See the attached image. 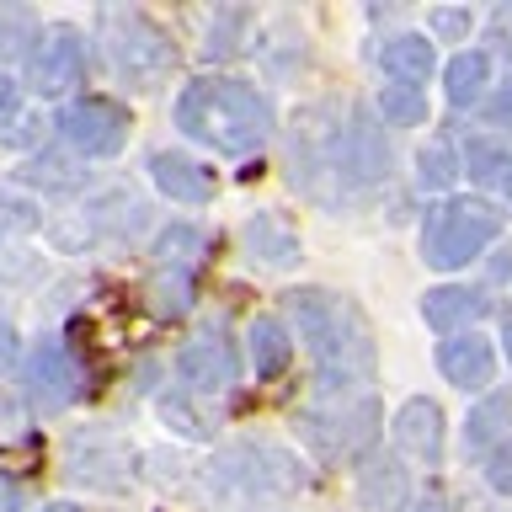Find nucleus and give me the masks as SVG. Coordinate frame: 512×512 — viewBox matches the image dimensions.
<instances>
[{
	"label": "nucleus",
	"instance_id": "72a5a7b5",
	"mask_svg": "<svg viewBox=\"0 0 512 512\" xmlns=\"http://www.w3.org/2000/svg\"><path fill=\"white\" fill-rule=\"evenodd\" d=\"M48 512H75V507H48Z\"/></svg>",
	"mask_w": 512,
	"mask_h": 512
},
{
	"label": "nucleus",
	"instance_id": "f704fd0d",
	"mask_svg": "<svg viewBox=\"0 0 512 512\" xmlns=\"http://www.w3.org/2000/svg\"><path fill=\"white\" fill-rule=\"evenodd\" d=\"M422 512H438V507H422Z\"/></svg>",
	"mask_w": 512,
	"mask_h": 512
},
{
	"label": "nucleus",
	"instance_id": "f03ea898",
	"mask_svg": "<svg viewBox=\"0 0 512 512\" xmlns=\"http://www.w3.org/2000/svg\"><path fill=\"white\" fill-rule=\"evenodd\" d=\"M288 304H294L299 336L310 342L326 390H347V379H368L374 347H368V331H363V320L352 304L320 294V288H304V294H294Z\"/></svg>",
	"mask_w": 512,
	"mask_h": 512
},
{
	"label": "nucleus",
	"instance_id": "6e6552de",
	"mask_svg": "<svg viewBox=\"0 0 512 512\" xmlns=\"http://www.w3.org/2000/svg\"><path fill=\"white\" fill-rule=\"evenodd\" d=\"M27 395L38 400V411H64L80 395V368L59 342H38L27 358Z\"/></svg>",
	"mask_w": 512,
	"mask_h": 512
},
{
	"label": "nucleus",
	"instance_id": "0eeeda50",
	"mask_svg": "<svg viewBox=\"0 0 512 512\" xmlns=\"http://www.w3.org/2000/svg\"><path fill=\"white\" fill-rule=\"evenodd\" d=\"M32 91L38 96H59L80 86V75H86V38H80L75 27H48L38 48H32Z\"/></svg>",
	"mask_w": 512,
	"mask_h": 512
},
{
	"label": "nucleus",
	"instance_id": "4468645a",
	"mask_svg": "<svg viewBox=\"0 0 512 512\" xmlns=\"http://www.w3.org/2000/svg\"><path fill=\"white\" fill-rule=\"evenodd\" d=\"M358 496L374 512H400V507H406V496H411V480H406V470H400L395 459L368 454L363 459V475H358Z\"/></svg>",
	"mask_w": 512,
	"mask_h": 512
},
{
	"label": "nucleus",
	"instance_id": "dca6fc26",
	"mask_svg": "<svg viewBox=\"0 0 512 512\" xmlns=\"http://www.w3.org/2000/svg\"><path fill=\"white\" fill-rule=\"evenodd\" d=\"M464 171H470L480 187L512 198V144H502V139H470V150H464Z\"/></svg>",
	"mask_w": 512,
	"mask_h": 512
},
{
	"label": "nucleus",
	"instance_id": "2eb2a0df",
	"mask_svg": "<svg viewBox=\"0 0 512 512\" xmlns=\"http://www.w3.org/2000/svg\"><path fill=\"white\" fill-rule=\"evenodd\" d=\"M379 64H384V75H390L395 86L422 91V80L432 75V43L416 38V32H400V38H390L379 48Z\"/></svg>",
	"mask_w": 512,
	"mask_h": 512
},
{
	"label": "nucleus",
	"instance_id": "393cba45",
	"mask_svg": "<svg viewBox=\"0 0 512 512\" xmlns=\"http://www.w3.org/2000/svg\"><path fill=\"white\" fill-rule=\"evenodd\" d=\"M27 43H38L32 38V16L27 11H0V59L22 54Z\"/></svg>",
	"mask_w": 512,
	"mask_h": 512
},
{
	"label": "nucleus",
	"instance_id": "412c9836",
	"mask_svg": "<svg viewBox=\"0 0 512 512\" xmlns=\"http://www.w3.org/2000/svg\"><path fill=\"white\" fill-rule=\"evenodd\" d=\"M486 75H491V59L486 54H459L448 64V102L454 107H470L480 91H486Z\"/></svg>",
	"mask_w": 512,
	"mask_h": 512
},
{
	"label": "nucleus",
	"instance_id": "f257e3e1",
	"mask_svg": "<svg viewBox=\"0 0 512 512\" xmlns=\"http://www.w3.org/2000/svg\"><path fill=\"white\" fill-rule=\"evenodd\" d=\"M176 123L224 155H251V150H262L272 112L246 80H192L176 96Z\"/></svg>",
	"mask_w": 512,
	"mask_h": 512
},
{
	"label": "nucleus",
	"instance_id": "39448f33",
	"mask_svg": "<svg viewBox=\"0 0 512 512\" xmlns=\"http://www.w3.org/2000/svg\"><path fill=\"white\" fill-rule=\"evenodd\" d=\"M214 480L235 486L240 502H267V496H288L304 475L283 448H230L214 459Z\"/></svg>",
	"mask_w": 512,
	"mask_h": 512
},
{
	"label": "nucleus",
	"instance_id": "ddd939ff",
	"mask_svg": "<svg viewBox=\"0 0 512 512\" xmlns=\"http://www.w3.org/2000/svg\"><path fill=\"white\" fill-rule=\"evenodd\" d=\"M150 176H155V187L166 192V198H176V203H208L214 198V176H208L198 160H187V155H171V150L150 155Z\"/></svg>",
	"mask_w": 512,
	"mask_h": 512
},
{
	"label": "nucleus",
	"instance_id": "c85d7f7f",
	"mask_svg": "<svg viewBox=\"0 0 512 512\" xmlns=\"http://www.w3.org/2000/svg\"><path fill=\"white\" fill-rule=\"evenodd\" d=\"M486 118H491L496 128H512V86H502V91L486 102Z\"/></svg>",
	"mask_w": 512,
	"mask_h": 512
},
{
	"label": "nucleus",
	"instance_id": "2f4dec72",
	"mask_svg": "<svg viewBox=\"0 0 512 512\" xmlns=\"http://www.w3.org/2000/svg\"><path fill=\"white\" fill-rule=\"evenodd\" d=\"M16 358V331L11 326H0V368H6Z\"/></svg>",
	"mask_w": 512,
	"mask_h": 512
},
{
	"label": "nucleus",
	"instance_id": "1a4fd4ad",
	"mask_svg": "<svg viewBox=\"0 0 512 512\" xmlns=\"http://www.w3.org/2000/svg\"><path fill=\"white\" fill-rule=\"evenodd\" d=\"M176 374H182V384H187V390H198V395H224L235 384L240 363H235V352H230L224 336H198V342L182 347Z\"/></svg>",
	"mask_w": 512,
	"mask_h": 512
},
{
	"label": "nucleus",
	"instance_id": "9b49d317",
	"mask_svg": "<svg viewBox=\"0 0 512 512\" xmlns=\"http://www.w3.org/2000/svg\"><path fill=\"white\" fill-rule=\"evenodd\" d=\"M395 443L406 448L411 459L438 464L443 459V411L432 400H406L395 416Z\"/></svg>",
	"mask_w": 512,
	"mask_h": 512
},
{
	"label": "nucleus",
	"instance_id": "f8f14e48",
	"mask_svg": "<svg viewBox=\"0 0 512 512\" xmlns=\"http://www.w3.org/2000/svg\"><path fill=\"white\" fill-rule=\"evenodd\" d=\"M331 166H336V176H347V182H379V176L390 171V150H384L363 123H352L347 134L336 139Z\"/></svg>",
	"mask_w": 512,
	"mask_h": 512
},
{
	"label": "nucleus",
	"instance_id": "7ed1b4c3",
	"mask_svg": "<svg viewBox=\"0 0 512 512\" xmlns=\"http://www.w3.org/2000/svg\"><path fill=\"white\" fill-rule=\"evenodd\" d=\"M102 43H107V59L134 91H150L166 80L176 48L171 38L160 32L144 11H107L102 16Z\"/></svg>",
	"mask_w": 512,
	"mask_h": 512
},
{
	"label": "nucleus",
	"instance_id": "cd10ccee",
	"mask_svg": "<svg viewBox=\"0 0 512 512\" xmlns=\"http://www.w3.org/2000/svg\"><path fill=\"white\" fill-rule=\"evenodd\" d=\"M486 475H491V486L502 491V496H512V438L491 454V464H486Z\"/></svg>",
	"mask_w": 512,
	"mask_h": 512
},
{
	"label": "nucleus",
	"instance_id": "f3484780",
	"mask_svg": "<svg viewBox=\"0 0 512 512\" xmlns=\"http://www.w3.org/2000/svg\"><path fill=\"white\" fill-rule=\"evenodd\" d=\"M480 310H486V299L470 294V288H438V294H427V304H422L427 326L443 331V336H459Z\"/></svg>",
	"mask_w": 512,
	"mask_h": 512
},
{
	"label": "nucleus",
	"instance_id": "473e14b6",
	"mask_svg": "<svg viewBox=\"0 0 512 512\" xmlns=\"http://www.w3.org/2000/svg\"><path fill=\"white\" fill-rule=\"evenodd\" d=\"M16 502H22V496H16V486L0 475V512H16Z\"/></svg>",
	"mask_w": 512,
	"mask_h": 512
},
{
	"label": "nucleus",
	"instance_id": "9d476101",
	"mask_svg": "<svg viewBox=\"0 0 512 512\" xmlns=\"http://www.w3.org/2000/svg\"><path fill=\"white\" fill-rule=\"evenodd\" d=\"M438 368L448 374V384H459V390H486L491 374H496V352H491L486 336L459 331V336H448V342H443Z\"/></svg>",
	"mask_w": 512,
	"mask_h": 512
},
{
	"label": "nucleus",
	"instance_id": "a211bd4d",
	"mask_svg": "<svg viewBox=\"0 0 512 512\" xmlns=\"http://www.w3.org/2000/svg\"><path fill=\"white\" fill-rule=\"evenodd\" d=\"M246 246L262 256L267 267H294V262H299V240H294V230H288L283 219H272V214H256V219L246 224Z\"/></svg>",
	"mask_w": 512,
	"mask_h": 512
},
{
	"label": "nucleus",
	"instance_id": "b1692460",
	"mask_svg": "<svg viewBox=\"0 0 512 512\" xmlns=\"http://www.w3.org/2000/svg\"><path fill=\"white\" fill-rule=\"evenodd\" d=\"M379 112H384V123H400V128L427 123V96L416 91V86H384Z\"/></svg>",
	"mask_w": 512,
	"mask_h": 512
},
{
	"label": "nucleus",
	"instance_id": "423d86ee",
	"mask_svg": "<svg viewBox=\"0 0 512 512\" xmlns=\"http://www.w3.org/2000/svg\"><path fill=\"white\" fill-rule=\"evenodd\" d=\"M59 134L80 155H118L128 139V112L107 96H86V102H70L59 112Z\"/></svg>",
	"mask_w": 512,
	"mask_h": 512
},
{
	"label": "nucleus",
	"instance_id": "c756f323",
	"mask_svg": "<svg viewBox=\"0 0 512 512\" xmlns=\"http://www.w3.org/2000/svg\"><path fill=\"white\" fill-rule=\"evenodd\" d=\"M464 27H470V16H464V11H438V16H432V32H443V38H454V32H464Z\"/></svg>",
	"mask_w": 512,
	"mask_h": 512
},
{
	"label": "nucleus",
	"instance_id": "bb28decb",
	"mask_svg": "<svg viewBox=\"0 0 512 512\" xmlns=\"http://www.w3.org/2000/svg\"><path fill=\"white\" fill-rule=\"evenodd\" d=\"M32 224H38V214H32V208H22V203H11L6 192H0V246H6L11 235L32 230Z\"/></svg>",
	"mask_w": 512,
	"mask_h": 512
},
{
	"label": "nucleus",
	"instance_id": "4be33fe9",
	"mask_svg": "<svg viewBox=\"0 0 512 512\" xmlns=\"http://www.w3.org/2000/svg\"><path fill=\"white\" fill-rule=\"evenodd\" d=\"M502 427H512V395H486V400H480V406L470 411L464 443H470V448H486Z\"/></svg>",
	"mask_w": 512,
	"mask_h": 512
},
{
	"label": "nucleus",
	"instance_id": "5701e85b",
	"mask_svg": "<svg viewBox=\"0 0 512 512\" xmlns=\"http://www.w3.org/2000/svg\"><path fill=\"white\" fill-rule=\"evenodd\" d=\"M22 176L32 187H48V192H75L80 182H86V171H80L75 160H64V155H38Z\"/></svg>",
	"mask_w": 512,
	"mask_h": 512
},
{
	"label": "nucleus",
	"instance_id": "a878e982",
	"mask_svg": "<svg viewBox=\"0 0 512 512\" xmlns=\"http://www.w3.org/2000/svg\"><path fill=\"white\" fill-rule=\"evenodd\" d=\"M454 182V155L448 144H427L422 150V187H448Z\"/></svg>",
	"mask_w": 512,
	"mask_h": 512
},
{
	"label": "nucleus",
	"instance_id": "aec40b11",
	"mask_svg": "<svg viewBox=\"0 0 512 512\" xmlns=\"http://www.w3.org/2000/svg\"><path fill=\"white\" fill-rule=\"evenodd\" d=\"M203 251H208V240L192 230V224H171V230L155 240V262H160V272H166V267H171V272H192V267L203 262Z\"/></svg>",
	"mask_w": 512,
	"mask_h": 512
},
{
	"label": "nucleus",
	"instance_id": "7c9ffc66",
	"mask_svg": "<svg viewBox=\"0 0 512 512\" xmlns=\"http://www.w3.org/2000/svg\"><path fill=\"white\" fill-rule=\"evenodd\" d=\"M11 112H16V80H6V75H0V123H6Z\"/></svg>",
	"mask_w": 512,
	"mask_h": 512
},
{
	"label": "nucleus",
	"instance_id": "20e7f679",
	"mask_svg": "<svg viewBox=\"0 0 512 512\" xmlns=\"http://www.w3.org/2000/svg\"><path fill=\"white\" fill-rule=\"evenodd\" d=\"M502 230V214L491 203H470L454 198L443 208H432L422 224V256L432 267H464L470 256H480Z\"/></svg>",
	"mask_w": 512,
	"mask_h": 512
},
{
	"label": "nucleus",
	"instance_id": "6ab92c4d",
	"mask_svg": "<svg viewBox=\"0 0 512 512\" xmlns=\"http://www.w3.org/2000/svg\"><path fill=\"white\" fill-rule=\"evenodd\" d=\"M288 358H294L288 331L278 326V320H256V326H251V363H256V374H262V379L283 374Z\"/></svg>",
	"mask_w": 512,
	"mask_h": 512
}]
</instances>
